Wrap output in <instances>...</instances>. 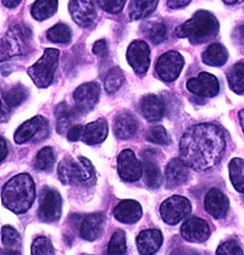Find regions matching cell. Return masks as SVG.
<instances>
[{
  "label": "cell",
  "instance_id": "ac0fdd59",
  "mask_svg": "<svg viewBox=\"0 0 244 255\" xmlns=\"http://www.w3.org/2000/svg\"><path fill=\"white\" fill-rule=\"evenodd\" d=\"M105 216L102 213H93L85 216L80 227V235L86 241H96L104 230Z\"/></svg>",
  "mask_w": 244,
  "mask_h": 255
},
{
  "label": "cell",
  "instance_id": "7dc6e473",
  "mask_svg": "<svg viewBox=\"0 0 244 255\" xmlns=\"http://www.w3.org/2000/svg\"><path fill=\"white\" fill-rule=\"evenodd\" d=\"M1 255H21V254H20V252L13 251V249L9 248V249H2Z\"/></svg>",
  "mask_w": 244,
  "mask_h": 255
},
{
  "label": "cell",
  "instance_id": "ab89813d",
  "mask_svg": "<svg viewBox=\"0 0 244 255\" xmlns=\"http://www.w3.org/2000/svg\"><path fill=\"white\" fill-rule=\"evenodd\" d=\"M1 242L4 246L12 248V247H17L21 243V237L13 227L4 226L1 230Z\"/></svg>",
  "mask_w": 244,
  "mask_h": 255
},
{
  "label": "cell",
  "instance_id": "6da1fadb",
  "mask_svg": "<svg viewBox=\"0 0 244 255\" xmlns=\"http://www.w3.org/2000/svg\"><path fill=\"white\" fill-rule=\"evenodd\" d=\"M226 149V138L219 126L199 124L184 132L180 142L181 159L195 171H205L219 164Z\"/></svg>",
  "mask_w": 244,
  "mask_h": 255
},
{
  "label": "cell",
  "instance_id": "f5cc1de1",
  "mask_svg": "<svg viewBox=\"0 0 244 255\" xmlns=\"http://www.w3.org/2000/svg\"><path fill=\"white\" fill-rule=\"evenodd\" d=\"M83 255H88V254H83Z\"/></svg>",
  "mask_w": 244,
  "mask_h": 255
},
{
  "label": "cell",
  "instance_id": "9a60e30c",
  "mask_svg": "<svg viewBox=\"0 0 244 255\" xmlns=\"http://www.w3.org/2000/svg\"><path fill=\"white\" fill-rule=\"evenodd\" d=\"M69 10L72 20L83 28L91 27L96 21L97 10L93 0H70Z\"/></svg>",
  "mask_w": 244,
  "mask_h": 255
},
{
  "label": "cell",
  "instance_id": "bcb514c9",
  "mask_svg": "<svg viewBox=\"0 0 244 255\" xmlns=\"http://www.w3.org/2000/svg\"><path fill=\"white\" fill-rule=\"evenodd\" d=\"M1 1H2V5H4V6L12 9V7H16L18 4H20L21 0H1Z\"/></svg>",
  "mask_w": 244,
  "mask_h": 255
},
{
  "label": "cell",
  "instance_id": "2e32d148",
  "mask_svg": "<svg viewBox=\"0 0 244 255\" xmlns=\"http://www.w3.org/2000/svg\"><path fill=\"white\" fill-rule=\"evenodd\" d=\"M181 235L192 243H203L210 237V227L205 220L199 218L187 219L181 229Z\"/></svg>",
  "mask_w": 244,
  "mask_h": 255
},
{
  "label": "cell",
  "instance_id": "4316f807",
  "mask_svg": "<svg viewBox=\"0 0 244 255\" xmlns=\"http://www.w3.org/2000/svg\"><path fill=\"white\" fill-rule=\"evenodd\" d=\"M202 59L203 62L205 65H208V66H224L227 60H229V51H227V49L222 44L214 43V44H210L205 49Z\"/></svg>",
  "mask_w": 244,
  "mask_h": 255
},
{
  "label": "cell",
  "instance_id": "836d02e7",
  "mask_svg": "<svg viewBox=\"0 0 244 255\" xmlns=\"http://www.w3.org/2000/svg\"><path fill=\"white\" fill-rule=\"evenodd\" d=\"M47 38L50 42L58 44H69L72 38L71 28L65 23H58L48 29Z\"/></svg>",
  "mask_w": 244,
  "mask_h": 255
},
{
  "label": "cell",
  "instance_id": "3957f363",
  "mask_svg": "<svg viewBox=\"0 0 244 255\" xmlns=\"http://www.w3.org/2000/svg\"><path fill=\"white\" fill-rule=\"evenodd\" d=\"M218 18L211 12L199 10L192 18L175 29V36L187 38L192 44H202L209 42L219 33Z\"/></svg>",
  "mask_w": 244,
  "mask_h": 255
},
{
  "label": "cell",
  "instance_id": "f6af8a7d",
  "mask_svg": "<svg viewBox=\"0 0 244 255\" xmlns=\"http://www.w3.org/2000/svg\"><path fill=\"white\" fill-rule=\"evenodd\" d=\"M192 0H167V5L171 9H181L188 5Z\"/></svg>",
  "mask_w": 244,
  "mask_h": 255
},
{
  "label": "cell",
  "instance_id": "681fc988",
  "mask_svg": "<svg viewBox=\"0 0 244 255\" xmlns=\"http://www.w3.org/2000/svg\"><path fill=\"white\" fill-rule=\"evenodd\" d=\"M238 118H240L241 126H242V129H243V132H244V110H241L240 111V115H238Z\"/></svg>",
  "mask_w": 244,
  "mask_h": 255
},
{
  "label": "cell",
  "instance_id": "1f68e13d",
  "mask_svg": "<svg viewBox=\"0 0 244 255\" xmlns=\"http://www.w3.org/2000/svg\"><path fill=\"white\" fill-rule=\"evenodd\" d=\"M230 178L235 189L240 193H244V160L235 158L229 165Z\"/></svg>",
  "mask_w": 244,
  "mask_h": 255
},
{
  "label": "cell",
  "instance_id": "5bb4252c",
  "mask_svg": "<svg viewBox=\"0 0 244 255\" xmlns=\"http://www.w3.org/2000/svg\"><path fill=\"white\" fill-rule=\"evenodd\" d=\"M187 89L198 97L213 98L219 94L220 83L214 75L202 72L198 75V77L191 78L187 82Z\"/></svg>",
  "mask_w": 244,
  "mask_h": 255
},
{
  "label": "cell",
  "instance_id": "cb8c5ba5",
  "mask_svg": "<svg viewBox=\"0 0 244 255\" xmlns=\"http://www.w3.org/2000/svg\"><path fill=\"white\" fill-rule=\"evenodd\" d=\"M138 129V121L132 114L122 113L115 119L114 133L119 139H129Z\"/></svg>",
  "mask_w": 244,
  "mask_h": 255
},
{
  "label": "cell",
  "instance_id": "8992f818",
  "mask_svg": "<svg viewBox=\"0 0 244 255\" xmlns=\"http://www.w3.org/2000/svg\"><path fill=\"white\" fill-rule=\"evenodd\" d=\"M32 38L31 29L23 24H15L7 31L1 40V61L12 56L23 55L29 49Z\"/></svg>",
  "mask_w": 244,
  "mask_h": 255
},
{
  "label": "cell",
  "instance_id": "4fadbf2b",
  "mask_svg": "<svg viewBox=\"0 0 244 255\" xmlns=\"http://www.w3.org/2000/svg\"><path fill=\"white\" fill-rule=\"evenodd\" d=\"M62 200L59 192L54 189H45L40 199L38 216L43 222H55L61 216Z\"/></svg>",
  "mask_w": 244,
  "mask_h": 255
},
{
  "label": "cell",
  "instance_id": "52a82bcc",
  "mask_svg": "<svg viewBox=\"0 0 244 255\" xmlns=\"http://www.w3.org/2000/svg\"><path fill=\"white\" fill-rule=\"evenodd\" d=\"M192 211V204L187 198L173 195L160 207V215L167 225H176Z\"/></svg>",
  "mask_w": 244,
  "mask_h": 255
},
{
  "label": "cell",
  "instance_id": "816d5d0a",
  "mask_svg": "<svg viewBox=\"0 0 244 255\" xmlns=\"http://www.w3.org/2000/svg\"><path fill=\"white\" fill-rule=\"evenodd\" d=\"M241 36H242L243 40H244V26L241 27Z\"/></svg>",
  "mask_w": 244,
  "mask_h": 255
},
{
  "label": "cell",
  "instance_id": "44dd1931",
  "mask_svg": "<svg viewBox=\"0 0 244 255\" xmlns=\"http://www.w3.org/2000/svg\"><path fill=\"white\" fill-rule=\"evenodd\" d=\"M142 207L138 202L135 200H122L120 204H118V207L114 210V216L118 221L122 222V224H135L137 221H139V219L142 218Z\"/></svg>",
  "mask_w": 244,
  "mask_h": 255
},
{
  "label": "cell",
  "instance_id": "60d3db41",
  "mask_svg": "<svg viewBox=\"0 0 244 255\" xmlns=\"http://www.w3.org/2000/svg\"><path fill=\"white\" fill-rule=\"evenodd\" d=\"M216 255H243V251L236 241H226L220 244Z\"/></svg>",
  "mask_w": 244,
  "mask_h": 255
},
{
  "label": "cell",
  "instance_id": "d4e9b609",
  "mask_svg": "<svg viewBox=\"0 0 244 255\" xmlns=\"http://www.w3.org/2000/svg\"><path fill=\"white\" fill-rule=\"evenodd\" d=\"M78 114L80 113L76 110V108H70L66 103H60L55 108L56 131H58V133L65 134L66 132H69Z\"/></svg>",
  "mask_w": 244,
  "mask_h": 255
},
{
  "label": "cell",
  "instance_id": "c3c4849f",
  "mask_svg": "<svg viewBox=\"0 0 244 255\" xmlns=\"http://www.w3.org/2000/svg\"><path fill=\"white\" fill-rule=\"evenodd\" d=\"M1 145H2V160H5L7 154V148H6V142H5L4 138H1Z\"/></svg>",
  "mask_w": 244,
  "mask_h": 255
},
{
  "label": "cell",
  "instance_id": "ba28073f",
  "mask_svg": "<svg viewBox=\"0 0 244 255\" xmlns=\"http://www.w3.org/2000/svg\"><path fill=\"white\" fill-rule=\"evenodd\" d=\"M183 56L175 50L167 51L159 58L155 66V72L164 82H173L177 80L183 69Z\"/></svg>",
  "mask_w": 244,
  "mask_h": 255
},
{
  "label": "cell",
  "instance_id": "e575fe53",
  "mask_svg": "<svg viewBox=\"0 0 244 255\" xmlns=\"http://www.w3.org/2000/svg\"><path fill=\"white\" fill-rule=\"evenodd\" d=\"M55 164V155L50 146L40 149L38 151L36 160H34V167L39 171H50Z\"/></svg>",
  "mask_w": 244,
  "mask_h": 255
},
{
  "label": "cell",
  "instance_id": "7402d4cb",
  "mask_svg": "<svg viewBox=\"0 0 244 255\" xmlns=\"http://www.w3.org/2000/svg\"><path fill=\"white\" fill-rule=\"evenodd\" d=\"M108 132H109L108 122L104 119H99V120L86 125L83 128L82 140L89 145L99 144L107 139Z\"/></svg>",
  "mask_w": 244,
  "mask_h": 255
},
{
  "label": "cell",
  "instance_id": "484cf974",
  "mask_svg": "<svg viewBox=\"0 0 244 255\" xmlns=\"http://www.w3.org/2000/svg\"><path fill=\"white\" fill-rule=\"evenodd\" d=\"M159 0H132L128 5V17L131 21H138L148 17L155 11Z\"/></svg>",
  "mask_w": 244,
  "mask_h": 255
},
{
  "label": "cell",
  "instance_id": "f1b7e54d",
  "mask_svg": "<svg viewBox=\"0 0 244 255\" xmlns=\"http://www.w3.org/2000/svg\"><path fill=\"white\" fill-rule=\"evenodd\" d=\"M227 81L232 92L244 94V61L237 62L227 71Z\"/></svg>",
  "mask_w": 244,
  "mask_h": 255
},
{
  "label": "cell",
  "instance_id": "e0dca14e",
  "mask_svg": "<svg viewBox=\"0 0 244 255\" xmlns=\"http://www.w3.org/2000/svg\"><path fill=\"white\" fill-rule=\"evenodd\" d=\"M204 208L209 215L213 216L214 219H224L230 209L229 198L219 189H210L205 195Z\"/></svg>",
  "mask_w": 244,
  "mask_h": 255
},
{
  "label": "cell",
  "instance_id": "7bdbcfd3",
  "mask_svg": "<svg viewBox=\"0 0 244 255\" xmlns=\"http://www.w3.org/2000/svg\"><path fill=\"white\" fill-rule=\"evenodd\" d=\"M83 128H85V127L81 126V125H75V126H72L71 128H70V131L67 132V138H69V140H71V142H77V140H80L81 138H82Z\"/></svg>",
  "mask_w": 244,
  "mask_h": 255
},
{
  "label": "cell",
  "instance_id": "ee69618b",
  "mask_svg": "<svg viewBox=\"0 0 244 255\" xmlns=\"http://www.w3.org/2000/svg\"><path fill=\"white\" fill-rule=\"evenodd\" d=\"M108 51V44L104 39H100L94 44L93 47V53L96 55H104L105 53Z\"/></svg>",
  "mask_w": 244,
  "mask_h": 255
},
{
  "label": "cell",
  "instance_id": "8fae6325",
  "mask_svg": "<svg viewBox=\"0 0 244 255\" xmlns=\"http://www.w3.org/2000/svg\"><path fill=\"white\" fill-rule=\"evenodd\" d=\"M119 175L126 182H135L143 175V164L135 158L131 149H124L118 158Z\"/></svg>",
  "mask_w": 244,
  "mask_h": 255
},
{
  "label": "cell",
  "instance_id": "ffe728a7",
  "mask_svg": "<svg viewBox=\"0 0 244 255\" xmlns=\"http://www.w3.org/2000/svg\"><path fill=\"white\" fill-rule=\"evenodd\" d=\"M135 243L140 255H153L162 246V233L159 230H144L137 236Z\"/></svg>",
  "mask_w": 244,
  "mask_h": 255
},
{
  "label": "cell",
  "instance_id": "30bf717a",
  "mask_svg": "<svg viewBox=\"0 0 244 255\" xmlns=\"http://www.w3.org/2000/svg\"><path fill=\"white\" fill-rule=\"evenodd\" d=\"M127 61L137 75L146 73L150 65V48L143 40H133L127 49Z\"/></svg>",
  "mask_w": 244,
  "mask_h": 255
},
{
  "label": "cell",
  "instance_id": "d590c367",
  "mask_svg": "<svg viewBox=\"0 0 244 255\" xmlns=\"http://www.w3.org/2000/svg\"><path fill=\"white\" fill-rule=\"evenodd\" d=\"M124 83V75L122 72L121 69L119 67H115L111 71L108 72L107 77L104 80V87H105V91L108 93L113 94L115 92H118L119 89L121 88V86Z\"/></svg>",
  "mask_w": 244,
  "mask_h": 255
},
{
  "label": "cell",
  "instance_id": "d6a6232c",
  "mask_svg": "<svg viewBox=\"0 0 244 255\" xmlns=\"http://www.w3.org/2000/svg\"><path fill=\"white\" fill-rule=\"evenodd\" d=\"M143 33L153 44H161L167 38V27L162 22H148L143 26Z\"/></svg>",
  "mask_w": 244,
  "mask_h": 255
},
{
  "label": "cell",
  "instance_id": "277c9868",
  "mask_svg": "<svg viewBox=\"0 0 244 255\" xmlns=\"http://www.w3.org/2000/svg\"><path fill=\"white\" fill-rule=\"evenodd\" d=\"M59 180L64 184H82V186H93L96 183V171L88 159L66 158L59 164L58 167Z\"/></svg>",
  "mask_w": 244,
  "mask_h": 255
},
{
  "label": "cell",
  "instance_id": "83f0119b",
  "mask_svg": "<svg viewBox=\"0 0 244 255\" xmlns=\"http://www.w3.org/2000/svg\"><path fill=\"white\" fill-rule=\"evenodd\" d=\"M58 10V0H36L32 5L31 13L38 21L51 17Z\"/></svg>",
  "mask_w": 244,
  "mask_h": 255
},
{
  "label": "cell",
  "instance_id": "8d00e7d4",
  "mask_svg": "<svg viewBox=\"0 0 244 255\" xmlns=\"http://www.w3.org/2000/svg\"><path fill=\"white\" fill-rule=\"evenodd\" d=\"M126 249V235L122 230H118L113 235L108 246V255H124Z\"/></svg>",
  "mask_w": 244,
  "mask_h": 255
},
{
  "label": "cell",
  "instance_id": "603a6c76",
  "mask_svg": "<svg viewBox=\"0 0 244 255\" xmlns=\"http://www.w3.org/2000/svg\"><path fill=\"white\" fill-rule=\"evenodd\" d=\"M140 111L149 122L160 121L165 113L164 102L159 97L149 94L140 100Z\"/></svg>",
  "mask_w": 244,
  "mask_h": 255
},
{
  "label": "cell",
  "instance_id": "f907efd6",
  "mask_svg": "<svg viewBox=\"0 0 244 255\" xmlns=\"http://www.w3.org/2000/svg\"><path fill=\"white\" fill-rule=\"evenodd\" d=\"M222 1H224L225 4L235 5V4H240V2H242L243 0H222Z\"/></svg>",
  "mask_w": 244,
  "mask_h": 255
},
{
  "label": "cell",
  "instance_id": "f35d334b",
  "mask_svg": "<svg viewBox=\"0 0 244 255\" xmlns=\"http://www.w3.org/2000/svg\"><path fill=\"white\" fill-rule=\"evenodd\" d=\"M32 255H55V251L51 244V241L47 237H37L32 243Z\"/></svg>",
  "mask_w": 244,
  "mask_h": 255
},
{
  "label": "cell",
  "instance_id": "4dcf8cb0",
  "mask_svg": "<svg viewBox=\"0 0 244 255\" xmlns=\"http://www.w3.org/2000/svg\"><path fill=\"white\" fill-rule=\"evenodd\" d=\"M143 171H144L146 186L150 187V188H159L160 184L162 182L159 165L150 158L144 156V160H143Z\"/></svg>",
  "mask_w": 244,
  "mask_h": 255
},
{
  "label": "cell",
  "instance_id": "7a4b0ae2",
  "mask_svg": "<svg viewBox=\"0 0 244 255\" xmlns=\"http://www.w3.org/2000/svg\"><path fill=\"white\" fill-rule=\"evenodd\" d=\"M36 199V187L32 177L20 173L7 181L2 187V205L15 214H24L32 207Z\"/></svg>",
  "mask_w": 244,
  "mask_h": 255
},
{
  "label": "cell",
  "instance_id": "b9f144b4",
  "mask_svg": "<svg viewBox=\"0 0 244 255\" xmlns=\"http://www.w3.org/2000/svg\"><path fill=\"white\" fill-rule=\"evenodd\" d=\"M98 5L104 11L109 13H119L122 11L127 0H97Z\"/></svg>",
  "mask_w": 244,
  "mask_h": 255
},
{
  "label": "cell",
  "instance_id": "9c48e42d",
  "mask_svg": "<svg viewBox=\"0 0 244 255\" xmlns=\"http://www.w3.org/2000/svg\"><path fill=\"white\" fill-rule=\"evenodd\" d=\"M49 133L48 121L43 116H34L31 120L26 121L16 129L13 139L17 144H23L36 138L37 140L43 139Z\"/></svg>",
  "mask_w": 244,
  "mask_h": 255
},
{
  "label": "cell",
  "instance_id": "5b68a950",
  "mask_svg": "<svg viewBox=\"0 0 244 255\" xmlns=\"http://www.w3.org/2000/svg\"><path fill=\"white\" fill-rule=\"evenodd\" d=\"M59 60H60V51L58 49H45L42 58L36 64L32 65L27 71L34 85L39 88H47L50 86L53 82L54 73L58 69Z\"/></svg>",
  "mask_w": 244,
  "mask_h": 255
},
{
  "label": "cell",
  "instance_id": "7c38bea8",
  "mask_svg": "<svg viewBox=\"0 0 244 255\" xmlns=\"http://www.w3.org/2000/svg\"><path fill=\"white\" fill-rule=\"evenodd\" d=\"M100 87L96 82L83 83L73 93L75 108L80 114L89 113L99 102Z\"/></svg>",
  "mask_w": 244,
  "mask_h": 255
},
{
  "label": "cell",
  "instance_id": "f546056e",
  "mask_svg": "<svg viewBox=\"0 0 244 255\" xmlns=\"http://www.w3.org/2000/svg\"><path fill=\"white\" fill-rule=\"evenodd\" d=\"M28 92L23 86L17 85L7 91L2 92V107L5 108H16L20 104H22L27 99Z\"/></svg>",
  "mask_w": 244,
  "mask_h": 255
},
{
  "label": "cell",
  "instance_id": "d6986e66",
  "mask_svg": "<svg viewBox=\"0 0 244 255\" xmlns=\"http://www.w3.org/2000/svg\"><path fill=\"white\" fill-rule=\"evenodd\" d=\"M189 177L188 166L183 162L182 159H171L165 169V180L169 188L178 187L186 183Z\"/></svg>",
  "mask_w": 244,
  "mask_h": 255
},
{
  "label": "cell",
  "instance_id": "74e56055",
  "mask_svg": "<svg viewBox=\"0 0 244 255\" xmlns=\"http://www.w3.org/2000/svg\"><path fill=\"white\" fill-rule=\"evenodd\" d=\"M145 138L148 142L159 145H167L171 142L167 131L162 126H154L149 128L145 134Z\"/></svg>",
  "mask_w": 244,
  "mask_h": 255
}]
</instances>
